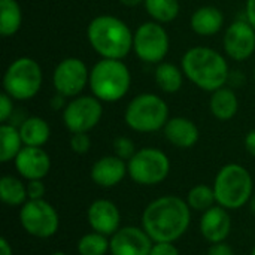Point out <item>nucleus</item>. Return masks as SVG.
Returning <instances> with one entry per match:
<instances>
[{
  "mask_svg": "<svg viewBox=\"0 0 255 255\" xmlns=\"http://www.w3.org/2000/svg\"><path fill=\"white\" fill-rule=\"evenodd\" d=\"M143 4L152 21H157L160 24L175 21L181 10L179 0H145Z\"/></svg>",
  "mask_w": 255,
  "mask_h": 255,
  "instance_id": "27",
  "label": "nucleus"
},
{
  "mask_svg": "<svg viewBox=\"0 0 255 255\" xmlns=\"http://www.w3.org/2000/svg\"><path fill=\"white\" fill-rule=\"evenodd\" d=\"M149 235L139 227H123L111 238L112 255H149L154 244Z\"/></svg>",
  "mask_w": 255,
  "mask_h": 255,
  "instance_id": "14",
  "label": "nucleus"
},
{
  "mask_svg": "<svg viewBox=\"0 0 255 255\" xmlns=\"http://www.w3.org/2000/svg\"><path fill=\"white\" fill-rule=\"evenodd\" d=\"M145 0H120L121 4L127 6V7H134V6H139L140 3H143Z\"/></svg>",
  "mask_w": 255,
  "mask_h": 255,
  "instance_id": "40",
  "label": "nucleus"
},
{
  "mask_svg": "<svg viewBox=\"0 0 255 255\" xmlns=\"http://www.w3.org/2000/svg\"><path fill=\"white\" fill-rule=\"evenodd\" d=\"M114 154L117 157L123 158L124 161H128L136 154V148H134L133 140L126 137V136L115 137V140H114Z\"/></svg>",
  "mask_w": 255,
  "mask_h": 255,
  "instance_id": "30",
  "label": "nucleus"
},
{
  "mask_svg": "<svg viewBox=\"0 0 255 255\" xmlns=\"http://www.w3.org/2000/svg\"><path fill=\"white\" fill-rule=\"evenodd\" d=\"M18 130H19L24 146L42 148L51 137V127L40 117H28V118H25L19 124Z\"/></svg>",
  "mask_w": 255,
  "mask_h": 255,
  "instance_id": "22",
  "label": "nucleus"
},
{
  "mask_svg": "<svg viewBox=\"0 0 255 255\" xmlns=\"http://www.w3.org/2000/svg\"><path fill=\"white\" fill-rule=\"evenodd\" d=\"M22 24V10L16 0H0V34L13 36Z\"/></svg>",
  "mask_w": 255,
  "mask_h": 255,
  "instance_id": "24",
  "label": "nucleus"
},
{
  "mask_svg": "<svg viewBox=\"0 0 255 255\" xmlns=\"http://www.w3.org/2000/svg\"><path fill=\"white\" fill-rule=\"evenodd\" d=\"M251 255H255V247H254V250H253V254Z\"/></svg>",
  "mask_w": 255,
  "mask_h": 255,
  "instance_id": "43",
  "label": "nucleus"
},
{
  "mask_svg": "<svg viewBox=\"0 0 255 255\" xmlns=\"http://www.w3.org/2000/svg\"><path fill=\"white\" fill-rule=\"evenodd\" d=\"M170 49V39L157 21H146L140 24L133 36V51L139 60L148 64H160L164 61Z\"/></svg>",
  "mask_w": 255,
  "mask_h": 255,
  "instance_id": "8",
  "label": "nucleus"
},
{
  "mask_svg": "<svg viewBox=\"0 0 255 255\" xmlns=\"http://www.w3.org/2000/svg\"><path fill=\"white\" fill-rule=\"evenodd\" d=\"M13 161L16 172L27 181L43 179L51 169L48 152L37 146H24Z\"/></svg>",
  "mask_w": 255,
  "mask_h": 255,
  "instance_id": "15",
  "label": "nucleus"
},
{
  "mask_svg": "<svg viewBox=\"0 0 255 255\" xmlns=\"http://www.w3.org/2000/svg\"><path fill=\"white\" fill-rule=\"evenodd\" d=\"M250 206H251V212L255 214V196L251 197V200H250Z\"/></svg>",
  "mask_w": 255,
  "mask_h": 255,
  "instance_id": "41",
  "label": "nucleus"
},
{
  "mask_svg": "<svg viewBox=\"0 0 255 255\" xmlns=\"http://www.w3.org/2000/svg\"><path fill=\"white\" fill-rule=\"evenodd\" d=\"M43 82L39 63L30 57L15 58L3 75V91L13 100L27 102L36 97Z\"/></svg>",
  "mask_w": 255,
  "mask_h": 255,
  "instance_id": "7",
  "label": "nucleus"
},
{
  "mask_svg": "<svg viewBox=\"0 0 255 255\" xmlns=\"http://www.w3.org/2000/svg\"><path fill=\"white\" fill-rule=\"evenodd\" d=\"M149 255H179V251L170 242H155Z\"/></svg>",
  "mask_w": 255,
  "mask_h": 255,
  "instance_id": "34",
  "label": "nucleus"
},
{
  "mask_svg": "<svg viewBox=\"0 0 255 255\" xmlns=\"http://www.w3.org/2000/svg\"><path fill=\"white\" fill-rule=\"evenodd\" d=\"M245 149L248 151V154L255 157V128L251 130L245 137Z\"/></svg>",
  "mask_w": 255,
  "mask_h": 255,
  "instance_id": "38",
  "label": "nucleus"
},
{
  "mask_svg": "<svg viewBox=\"0 0 255 255\" xmlns=\"http://www.w3.org/2000/svg\"><path fill=\"white\" fill-rule=\"evenodd\" d=\"M245 19L255 28V0H247V3H245Z\"/></svg>",
  "mask_w": 255,
  "mask_h": 255,
  "instance_id": "36",
  "label": "nucleus"
},
{
  "mask_svg": "<svg viewBox=\"0 0 255 255\" xmlns=\"http://www.w3.org/2000/svg\"><path fill=\"white\" fill-rule=\"evenodd\" d=\"M169 105L154 93H142L130 100L124 112L126 124L137 133H154L169 121Z\"/></svg>",
  "mask_w": 255,
  "mask_h": 255,
  "instance_id": "5",
  "label": "nucleus"
},
{
  "mask_svg": "<svg viewBox=\"0 0 255 255\" xmlns=\"http://www.w3.org/2000/svg\"><path fill=\"white\" fill-rule=\"evenodd\" d=\"M254 79H255V69H254Z\"/></svg>",
  "mask_w": 255,
  "mask_h": 255,
  "instance_id": "44",
  "label": "nucleus"
},
{
  "mask_svg": "<svg viewBox=\"0 0 255 255\" xmlns=\"http://www.w3.org/2000/svg\"><path fill=\"white\" fill-rule=\"evenodd\" d=\"M133 36L130 27L114 15H99L87 27V39L102 58H126L133 49Z\"/></svg>",
  "mask_w": 255,
  "mask_h": 255,
  "instance_id": "3",
  "label": "nucleus"
},
{
  "mask_svg": "<svg viewBox=\"0 0 255 255\" xmlns=\"http://www.w3.org/2000/svg\"><path fill=\"white\" fill-rule=\"evenodd\" d=\"M0 255H12V247L4 238L0 239Z\"/></svg>",
  "mask_w": 255,
  "mask_h": 255,
  "instance_id": "39",
  "label": "nucleus"
},
{
  "mask_svg": "<svg viewBox=\"0 0 255 255\" xmlns=\"http://www.w3.org/2000/svg\"><path fill=\"white\" fill-rule=\"evenodd\" d=\"M211 114L220 121H230L239 111V99L236 93L229 87H221L211 93L209 99Z\"/></svg>",
  "mask_w": 255,
  "mask_h": 255,
  "instance_id": "21",
  "label": "nucleus"
},
{
  "mask_svg": "<svg viewBox=\"0 0 255 255\" xmlns=\"http://www.w3.org/2000/svg\"><path fill=\"white\" fill-rule=\"evenodd\" d=\"M88 87L100 102L115 103L130 91L131 73L123 60L102 58L90 70Z\"/></svg>",
  "mask_w": 255,
  "mask_h": 255,
  "instance_id": "4",
  "label": "nucleus"
},
{
  "mask_svg": "<svg viewBox=\"0 0 255 255\" xmlns=\"http://www.w3.org/2000/svg\"><path fill=\"white\" fill-rule=\"evenodd\" d=\"M88 82L90 70L78 57H67L61 60L52 72V85L55 93L67 99L81 96Z\"/></svg>",
  "mask_w": 255,
  "mask_h": 255,
  "instance_id": "12",
  "label": "nucleus"
},
{
  "mask_svg": "<svg viewBox=\"0 0 255 255\" xmlns=\"http://www.w3.org/2000/svg\"><path fill=\"white\" fill-rule=\"evenodd\" d=\"M164 136L166 139L176 148H182V149H187V148H191L197 143L199 137H200V133H199V128L197 126L185 118V117H175V118H170L164 128Z\"/></svg>",
  "mask_w": 255,
  "mask_h": 255,
  "instance_id": "19",
  "label": "nucleus"
},
{
  "mask_svg": "<svg viewBox=\"0 0 255 255\" xmlns=\"http://www.w3.org/2000/svg\"><path fill=\"white\" fill-rule=\"evenodd\" d=\"M91 179L102 188H112L118 185L126 175H128L127 163L117 155H105L99 158L91 167Z\"/></svg>",
  "mask_w": 255,
  "mask_h": 255,
  "instance_id": "17",
  "label": "nucleus"
},
{
  "mask_svg": "<svg viewBox=\"0 0 255 255\" xmlns=\"http://www.w3.org/2000/svg\"><path fill=\"white\" fill-rule=\"evenodd\" d=\"M88 223L93 229V232L105 235V236H112L120 230V223H121V214L117 208L115 203L111 200H96L90 205L88 208Z\"/></svg>",
  "mask_w": 255,
  "mask_h": 255,
  "instance_id": "16",
  "label": "nucleus"
},
{
  "mask_svg": "<svg viewBox=\"0 0 255 255\" xmlns=\"http://www.w3.org/2000/svg\"><path fill=\"white\" fill-rule=\"evenodd\" d=\"M0 199L9 206H22L27 200V185L15 176H3L0 179Z\"/></svg>",
  "mask_w": 255,
  "mask_h": 255,
  "instance_id": "26",
  "label": "nucleus"
},
{
  "mask_svg": "<svg viewBox=\"0 0 255 255\" xmlns=\"http://www.w3.org/2000/svg\"><path fill=\"white\" fill-rule=\"evenodd\" d=\"M128 176L140 185H157L170 172L169 157L157 148H143L127 161Z\"/></svg>",
  "mask_w": 255,
  "mask_h": 255,
  "instance_id": "9",
  "label": "nucleus"
},
{
  "mask_svg": "<svg viewBox=\"0 0 255 255\" xmlns=\"http://www.w3.org/2000/svg\"><path fill=\"white\" fill-rule=\"evenodd\" d=\"M181 69L187 79H190L197 88L214 93L230 79V70L227 60L218 51L209 46L190 48L181 60Z\"/></svg>",
  "mask_w": 255,
  "mask_h": 255,
  "instance_id": "2",
  "label": "nucleus"
},
{
  "mask_svg": "<svg viewBox=\"0 0 255 255\" xmlns=\"http://www.w3.org/2000/svg\"><path fill=\"white\" fill-rule=\"evenodd\" d=\"M227 57L235 61H247L255 52V28L247 19L233 21L223 37Z\"/></svg>",
  "mask_w": 255,
  "mask_h": 255,
  "instance_id": "13",
  "label": "nucleus"
},
{
  "mask_svg": "<svg viewBox=\"0 0 255 255\" xmlns=\"http://www.w3.org/2000/svg\"><path fill=\"white\" fill-rule=\"evenodd\" d=\"M109 250L111 241H108V236L96 232L82 236L78 242L79 255H106Z\"/></svg>",
  "mask_w": 255,
  "mask_h": 255,
  "instance_id": "29",
  "label": "nucleus"
},
{
  "mask_svg": "<svg viewBox=\"0 0 255 255\" xmlns=\"http://www.w3.org/2000/svg\"><path fill=\"white\" fill-rule=\"evenodd\" d=\"M184 76L185 75H184L182 69H179L176 64L169 63V61H163V63L157 64L155 73H154L158 88L166 94L178 93L182 88Z\"/></svg>",
  "mask_w": 255,
  "mask_h": 255,
  "instance_id": "23",
  "label": "nucleus"
},
{
  "mask_svg": "<svg viewBox=\"0 0 255 255\" xmlns=\"http://www.w3.org/2000/svg\"><path fill=\"white\" fill-rule=\"evenodd\" d=\"M190 25L199 36H214L224 25V13L215 6H202L193 12Z\"/></svg>",
  "mask_w": 255,
  "mask_h": 255,
  "instance_id": "20",
  "label": "nucleus"
},
{
  "mask_svg": "<svg viewBox=\"0 0 255 255\" xmlns=\"http://www.w3.org/2000/svg\"><path fill=\"white\" fill-rule=\"evenodd\" d=\"M232 230V220L223 206H212L200 218V233L211 244L224 242Z\"/></svg>",
  "mask_w": 255,
  "mask_h": 255,
  "instance_id": "18",
  "label": "nucleus"
},
{
  "mask_svg": "<svg viewBox=\"0 0 255 255\" xmlns=\"http://www.w3.org/2000/svg\"><path fill=\"white\" fill-rule=\"evenodd\" d=\"M102 117V102L85 94L70 99L63 111V123L70 133H88L100 123Z\"/></svg>",
  "mask_w": 255,
  "mask_h": 255,
  "instance_id": "11",
  "label": "nucleus"
},
{
  "mask_svg": "<svg viewBox=\"0 0 255 255\" xmlns=\"http://www.w3.org/2000/svg\"><path fill=\"white\" fill-rule=\"evenodd\" d=\"M66 99H67V97H64V96L55 93L54 97L51 99V108H52L54 111H64V108H66L67 103H69V102H66Z\"/></svg>",
  "mask_w": 255,
  "mask_h": 255,
  "instance_id": "37",
  "label": "nucleus"
},
{
  "mask_svg": "<svg viewBox=\"0 0 255 255\" xmlns=\"http://www.w3.org/2000/svg\"><path fill=\"white\" fill-rule=\"evenodd\" d=\"M70 148L76 154H87L91 148V139L88 133H72L70 137Z\"/></svg>",
  "mask_w": 255,
  "mask_h": 255,
  "instance_id": "31",
  "label": "nucleus"
},
{
  "mask_svg": "<svg viewBox=\"0 0 255 255\" xmlns=\"http://www.w3.org/2000/svg\"><path fill=\"white\" fill-rule=\"evenodd\" d=\"M27 196H28V200H40L45 196V185H43L42 179L28 181Z\"/></svg>",
  "mask_w": 255,
  "mask_h": 255,
  "instance_id": "33",
  "label": "nucleus"
},
{
  "mask_svg": "<svg viewBox=\"0 0 255 255\" xmlns=\"http://www.w3.org/2000/svg\"><path fill=\"white\" fill-rule=\"evenodd\" d=\"M52 255H67V254H64V253H60V251H57V253H54Z\"/></svg>",
  "mask_w": 255,
  "mask_h": 255,
  "instance_id": "42",
  "label": "nucleus"
},
{
  "mask_svg": "<svg viewBox=\"0 0 255 255\" xmlns=\"http://www.w3.org/2000/svg\"><path fill=\"white\" fill-rule=\"evenodd\" d=\"M215 202H217V199H215L214 188L203 185V184L193 187L187 196L188 206L194 211H199V212H205V211L211 209Z\"/></svg>",
  "mask_w": 255,
  "mask_h": 255,
  "instance_id": "28",
  "label": "nucleus"
},
{
  "mask_svg": "<svg viewBox=\"0 0 255 255\" xmlns=\"http://www.w3.org/2000/svg\"><path fill=\"white\" fill-rule=\"evenodd\" d=\"M19 223L22 229L34 238L46 239L57 233L60 217L52 205L40 200H27L19 211Z\"/></svg>",
  "mask_w": 255,
  "mask_h": 255,
  "instance_id": "10",
  "label": "nucleus"
},
{
  "mask_svg": "<svg viewBox=\"0 0 255 255\" xmlns=\"http://www.w3.org/2000/svg\"><path fill=\"white\" fill-rule=\"evenodd\" d=\"M13 114V99L4 91L0 94V123L4 124Z\"/></svg>",
  "mask_w": 255,
  "mask_h": 255,
  "instance_id": "32",
  "label": "nucleus"
},
{
  "mask_svg": "<svg viewBox=\"0 0 255 255\" xmlns=\"http://www.w3.org/2000/svg\"><path fill=\"white\" fill-rule=\"evenodd\" d=\"M214 191L220 206L226 209H239L253 197L251 173L241 164H226L217 173Z\"/></svg>",
  "mask_w": 255,
  "mask_h": 255,
  "instance_id": "6",
  "label": "nucleus"
},
{
  "mask_svg": "<svg viewBox=\"0 0 255 255\" xmlns=\"http://www.w3.org/2000/svg\"><path fill=\"white\" fill-rule=\"evenodd\" d=\"M206 255H233V250L226 242H218V244H212Z\"/></svg>",
  "mask_w": 255,
  "mask_h": 255,
  "instance_id": "35",
  "label": "nucleus"
},
{
  "mask_svg": "<svg viewBox=\"0 0 255 255\" xmlns=\"http://www.w3.org/2000/svg\"><path fill=\"white\" fill-rule=\"evenodd\" d=\"M191 208L176 196H163L151 202L142 215L143 230L154 242L173 244L190 226Z\"/></svg>",
  "mask_w": 255,
  "mask_h": 255,
  "instance_id": "1",
  "label": "nucleus"
},
{
  "mask_svg": "<svg viewBox=\"0 0 255 255\" xmlns=\"http://www.w3.org/2000/svg\"><path fill=\"white\" fill-rule=\"evenodd\" d=\"M22 148L24 143L18 127L7 123L1 124L0 126V161L7 163L10 160H15V157L19 154Z\"/></svg>",
  "mask_w": 255,
  "mask_h": 255,
  "instance_id": "25",
  "label": "nucleus"
}]
</instances>
